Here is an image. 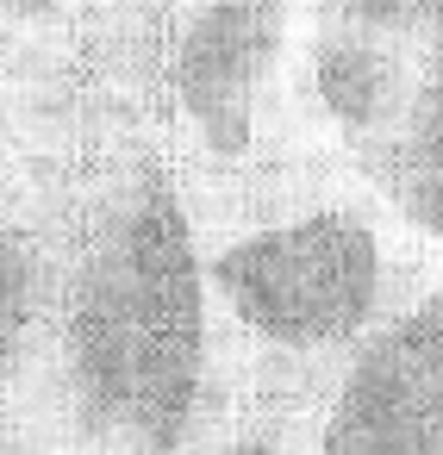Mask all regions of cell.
Segmentation results:
<instances>
[{
	"mask_svg": "<svg viewBox=\"0 0 443 455\" xmlns=\"http://www.w3.org/2000/svg\"><path fill=\"white\" fill-rule=\"evenodd\" d=\"M57 200L44 411L82 455H188L231 405L200 225L144 100L76 69L38 125Z\"/></svg>",
	"mask_w": 443,
	"mask_h": 455,
	"instance_id": "obj_1",
	"label": "cell"
},
{
	"mask_svg": "<svg viewBox=\"0 0 443 455\" xmlns=\"http://www.w3.org/2000/svg\"><path fill=\"white\" fill-rule=\"evenodd\" d=\"M431 250L350 169L206 219L200 256L231 399L325 411L350 362L443 281Z\"/></svg>",
	"mask_w": 443,
	"mask_h": 455,
	"instance_id": "obj_2",
	"label": "cell"
},
{
	"mask_svg": "<svg viewBox=\"0 0 443 455\" xmlns=\"http://www.w3.org/2000/svg\"><path fill=\"white\" fill-rule=\"evenodd\" d=\"M306 20L312 0L144 7V119L194 225L343 175L306 119Z\"/></svg>",
	"mask_w": 443,
	"mask_h": 455,
	"instance_id": "obj_3",
	"label": "cell"
},
{
	"mask_svg": "<svg viewBox=\"0 0 443 455\" xmlns=\"http://www.w3.org/2000/svg\"><path fill=\"white\" fill-rule=\"evenodd\" d=\"M318 455H443V281L350 362Z\"/></svg>",
	"mask_w": 443,
	"mask_h": 455,
	"instance_id": "obj_4",
	"label": "cell"
},
{
	"mask_svg": "<svg viewBox=\"0 0 443 455\" xmlns=\"http://www.w3.org/2000/svg\"><path fill=\"white\" fill-rule=\"evenodd\" d=\"M418 57L424 51L412 38H393L381 26H362L325 7H312L306 20V119L318 144L362 181L381 169V156L393 150L412 113Z\"/></svg>",
	"mask_w": 443,
	"mask_h": 455,
	"instance_id": "obj_5",
	"label": "cell"
},
{
	"mask_svg": "<svg viewBox=\"0 0 443 455\" xmlns=\"http://www.w3.org/2000/svg\"><path fill=\"white\" fill-rule=\"evenodd\" d=\"M57 312V200L51 150L32 138L0 163V418L44 399Z\"/></svg>",
	"mask_w": 443,
	"mask_h": 455,
	"instance_id": "obj_6",
	"label": "cell"
},
{
	"mask_svg": "<svg viewBox=\"0 0 443 455\" xmlns=\"http://www.w3.org/2000/svg\"><path fill=\"white\" fill-rule=\"evenodd\" d=\"M418 94L412 113L393 138V150L381 156V169L368 175V188L424 237L443 250V26L418 44Z\"/></svg>",
	"mask_w": 443,
	"mask_h": 455,
	"instance_id": "obj_7",
	"label": "cell"
},
{
	"mask_svg": "<svg viewBox=\"0 0 443 455\" xmlns=\"http://www.w3.org/2000/svg\"><path fill=\"white\" fill-rule=\"evenodd\" d=\"M318 424H325V411H306V405L231 399L225 418L188 455H318Z\"/></svg>",
	"mask_w": 443,
	"mask_h": 455,
	"instance_id": "obj_8",
	"label": "cell"
},
{
	"mask_svg": "<svg viewBox=\"0 0 443 455\" xmlns=\"http://www.w3.org/2000/svg\"><path fill=\"white\" fill-rule=\"evenodd\" d=\"M44 69H51V44L26 38L13 20H0V163L32 144L38 100H44Z\"/></svg>",
	"mask_w": 443,
	"mask_h": 455,
	"instance_id": "obj_9",
	"label": "cell"
},
{
	"mask_svg": "<svg viewBox=\"0 0 443 455\" xmlns=\"http://www.w3.org/2000/svg\"><path fill=\"white\" fill-rule=\"evenodd\" d=\"M312 7L343 13V20H362V26H381V32L412 38V44H424L443 26V0H312Z\"/></svg>",
	"mask_w": 443,
	"mask_h": 455,
	"instance_id": "obj_10",
	"label": "cell"
},
{
	"mask_svg": "<svg viewBox=\"0 0 443 455\" xmlns=\"http://www.w3.org/2000/svg\"><path fill=\"white\" fill-rule=\"evenodd\" d=\"M0 455H82V443L44 405H26L0 418Z\"/></svg>",
	"mask_w": 443,
	"mask_h": 455,
	"instance_id": "obj_11",
	"label": "cell"
}]
</instances>
